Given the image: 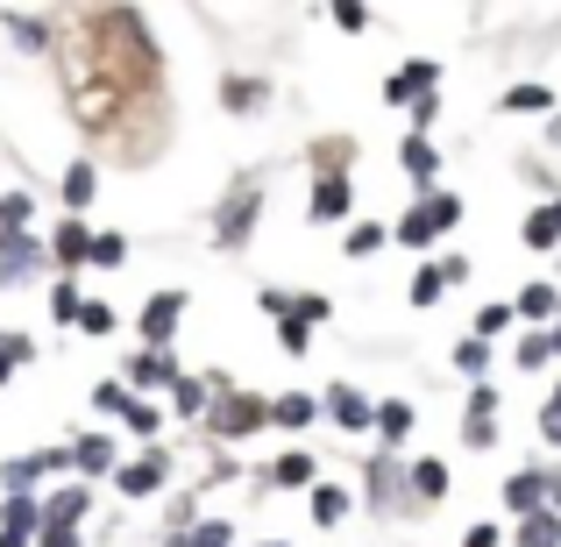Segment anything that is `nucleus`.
I'll use <instances>...</instances> for the list:
<instances>
[{
	"label": "nucleus",
	"mask_w": 561,
	"mask_h": 547,
	"mask_svg": "<svg viewBox=\"0 0 561 547\" xmlns=\"http://www.w3.org/2000/svg\"><path fill=\"white\" fill-rule=\"evenodd\" d=\"M256 426H271V406H263V398H249V391H234L228 377H214V406H206V434H220V441H249Z\"/></svg>",
	"instance_id": "1"
},
{
	"label": "nucleus",
	"mask_w": 561,
	"mask_h": 547,
	"mask_svg": "<svg viewBox=\"0 0 561 547\" xmlns=\"http://www.w3.org/2000/svg\"><path fill=\"white\" fill-rule=\"evenodd\" d=\"M455 220H462V200H455V192H426L420 206H405V214H398V242H405V249H426V242H440Z\"/></svg>",
	"instance_id": "2"
},
{
	"label": "nucleus",
	"mask_w": 561,
	"mask_h": 547,
	"mask_svg": "<svg viewBox=\"0 0 561 547\" xmlns=\"http://www.w3.org/2000/svg\"><path fill=\"white\" fill-rule=\"evenodd\" d=\"M256 214H263V185L256 179H234V192L220 200V214H214V242L220 249H242L249 235H256Z\"/></svg>",
	"instance_id": "3"
},
{
	"label": "nucleus",
	"mask_w": 561,
	"mask_h": 547,
	"mask_svg": "<svg viewBox=\"0 0 561 547\" xmlns=\"http://www.w3.org/2000/svg\"><path fill=\"white\" fill-rule=\"evenodd\" d=\"M363 483H370V505L383 512V520H391V512H420V505H412V469H398V455H391V448H377V455H370Z\"/></svg>",
	"instance_id": "4"
},
{
	"label": "nucleus",
	"mask_w": 561,
	"mask_h": 547,
	"mask_svg": "<svg viewBox=\"0 0 561 547\" xmlns=\"http://www.w3.org/2000/svg\"><path fill=\"white\" fill-rule=\"evenodd\" d=\"M164 477H171V448H150V455H136V463L114 469V491H122V498H157Z\"/></svg>",
	"instance_id": "5"
},
{
	"label": "nucleus",
	"mask_w": 561,
	"mask_h": 547,
	"mask_svg": "<svg viewBox=\"0 0 561 547\" xmlns=\"http://www.w3.org/2000/svg\"><path fill=\"white\" fill-rule=\"evenodd\" d=\"M179 320H185V292H150V306H142V349L164 356L171 334H179Z\"/></svg>",
	"instance_id": "6"
},
{
	"label": "nucleus",
	"mask_w": 561,
	"mask_h": 547,
	"mask_svg": "<svg viewBox=\"0 0 561 547\" xmlns=\"http://www.w3.org/2000/svg\"><path fill=\"white\" fill-rule=\"evenodd\" d=\"M320 412H328L334 426H348V434H377V406H370V391H356V384H334V391L320 398Z\"/></svg>",
	"instance_id": "7"
},
{
	"label": "nucleus",
	"mask_w": 561,
	"mask_h": 547,
	"mask_svg": "<svg viewBox=\"0 0 561 547\" xmlns=\"http://www.w3.org/2000/svg\"><path fill=\"white\" fill-rule=\"evenodd\" d=\"M43 257H50V249H43L36 235H8L0 228V285H28V277L43 271Z\"/></svg>",
	"instance_id": "8"
},
{
	"label": "nucleus",
	"mask_w": 561,
	"mask_h": 547,
	"mask_svg": "<svg viewBox=\"0 0 561 547\" xmlns=\"http://www.w3.org/2000/svg\"><path fill=\"white\" fill-rule=\"evenodd\" d=\"M548 498H554V469H512L505 477V505L519 512V520L548 512Z\"/></svg>",
	"instance_id": "9"
},
{
	"label": "nucleus",
	"mask_w": 561,
	"mask_h": 547,
	"mask_svg": "<svg viewBox=\"0 0 561 547\" xmlns=\"http://www.w3.org/2000/svg\"><path fill=\"white\" fill-rule=\"evenodd\" d=\"M469 263L462 257H440V263H420V277H412V306H440L448 299V285H462Z\"/></svg>",
	"instance_id": "10"
},
{
	"label": "nucleus",
	"mask_w": 561,
	"mask_h": 547,
	"mask_svg": "<svg viewBox=\"0 0 561 547\" xmlns=\"http://www.w3.org/2000/svg\"><path fill=\"white\" fill-rule=\"evenodd\" d=\"M348 206H356L348 171H320V179H313V220H320V228H334V220H348Z\"/></svg>",
	"instance_id": "11"
},
{
	"label": "nucleus",
	"mask_w": 561,
	"mask_h": 547,
	"mask_svg": "<svg viewBox=\"0 0 561 547\" xmlns=\"http://www.w3.org/2000/svg\"><path fill=\"white\" fill-rule=\"evenodd\" d=\"M434 86H440L434 65H405V71L383 79V100H391V107H420V100H434Z\"/></svg>",
	"instance_id": "12"
},
{
	"label": "nucleus",
	"mask_w": 561,
	"mask_h": 547,
	"mask_svg": "<svg viewBox=\"0 0 561 547\" xmlns=\"http://www.w3.org/2000/svg\"><path fill=\"white\" fill-rule=\"evenodd\" d=\"M85 512H93V491H85V483H65V491L43 498V526H65V534H79Z\"/></svg>",
	"instance_id": "13"
},
{
	"label": "nucleus",
	"mask_w": 561,
	"mask_h": 547,
	"mask_svg": "<svg viewBox=\"0 0 561 547\" xmlns=\"http://www.w3.org/2000/svg\"><path fill=\"white\" fill-rule=\"evenodd\" d=\"M50 257L65 263V271H85V263H93V228H85V220H57Z\"/></svg>",
	"instance_id": "14"
},
{
	"label": "nucleus",
	"mask_w": 561,
	"mask_h": 547,
	"mask_svg": "<svg viewBox=\"0 0 561 547\" xmlns=\"http://www.w3.org/2000/svg\"><path fill=\"white\" fill-rule=\"evenodd\" d=\"M0 534H22V540H36V534H43V498H28V491H8V505H0Z\"/></svg>",
	"instance_id": "15"
},
{
	"label": "nucleus",
	"mask_w": 561,
	"mask_h": 547,
	"mask_svg": "<svg viewBox=\"0 0 561 547\" xmlns=\"http://www.w3.org/2000/svg\"><path fill=\"white\" fill-rule=\"evenodd\" d=\"M512 314H519V320H540V334H548L554 320H561V292L554 285H526L519 299H512Z\"/></svg>",
	"instance_id": "16"
},
{
	"label": "nucleus",
	"mask_w": 561,
	"mask_h": 547,
	"mask_svg": "<svg viewBox=\"0 0 561 547\" xmlns=\"http://www.w3.org/2000/svg\"><path fill=\"white\" fill-rule=\"evenodd\" d=\"M171 406L185 412V420H206V406H214V377H171Z\"/></svg>",
	"instance_id": "17"
},
{
	"label": "nucleus",
	"mask_w": 561,
	"mask_h": 547,
	"mask_svg": "<svg viewBox=\"0 0 561 547\" xmlns=\"http://www.w3.org/2000/svg\"><path fill=\"white\" fill-rule=\"evenodd\" d=\"M398 164H405V179H412V185H434V171H440V150H434L426 136H405Z\"/></svg>",
	"instance_id": "18"
},
{
	"label": "nucleus",
	"mask_w": 561,
	"mask_h": 547,
	"mask_svg": "<svg viewBox=\"0 0 561 547\" xmlns=\"http://www.w3.org/2000/svg\"><path fill=\"white\" fill-rule=\"evenodd\" d=\"M171 377H179V363L157 356V349H142V356L128 363V384H142V391H171Z\"/></svg>",
	"instance_id": "19"
},
{
	"label": "nucleus",
	"mask_w": 561,
	"mask_h": 547,
	"mask_svg": "<svg viewBox=\"0 0 561 547\" xmlns=\"http://www.w3.org/2000/svg\"><path fill=\"white\" fill-rule=\"evenodd\" d=\"M320 420V398H306V391H285V398H271V426H313Z\"/></svg>",
	"instance_id": "20"
},
{
	"label": "nucleus",
	"mask_w": 561,
	"mask_h": 547,
	"mask_svg": "<svg viewBox=\"0 0 561 547\" xmlns=\"http://www.w3.org/2000/svg\"><path fill=\"white\" fill-rule=\"evenodd\" d=\"M71 463H79L85 477H107V469H122V463H114V441H107V434H85V441H71Z\"/></svg>",
	"instance_id": "21"
},
{
	"label": "nucleus",
	"mask_w": 561,
	"mask_h": 547,
	"mask_svg": "<svg viewBox=\"0 0 561 547\" xmlns=\"http://www.w3.org/2000/svg\"><path fill=\"white\" fill-rule=\"evenodd\" d=\"M271 483H277V491H306V483H313V455H306V448L277 455V463H271Z\"/></svg>",
	"instance_id": "22"
},
{
	"label": "nucleus",
	"mask_w": 561,
	"mask_h": 547,
	"mask_svg": "<svg viewBox=\"0 0 561 547\" xmlns=\"http://www.w3.org/2000/svg\"><path fill=\"white\" fill-rule=\"evenodd\" d=\"M448 498V469L440 463H412V505H440Z\"/></svg>",
	"instance_id": "23"
},
{
	"label": "nucleus",
	"mask_w": 561,
	"mask_h": 547,
	"mask_svg": "<svg viewBox=\"0 0 561 547\" xmlns=\"http://www.w3.org/2000/svg\"><path fill=\"white\" fill-rule=\"evenodd\" d=\"M220 100H228L234 114H256L263 100H271V86H263V79H220Z\"/></svg>",
	"instance_id": "24"
},
{
	"label": "nucleus",
	"mask_w": 561,
	"mask_h": 547,
	"mask_svg": "<svg viewBox=\"0 0 561 547\" xmlns=\"http://www.w3.org/2000/svg\"><path fill=\"white\" fill-rule=\"evenodd\" d=\"M306 512H313V526H342L348 491H342V483H313V505H306Z\"/></svg>",
	"instance_id": "25"
},
{
	"label": "nucleus",
	"mask_w": 561,
	"mask_h": 547,
	"mask_svg": "<svg viewBox=\"0 0 561 547\" xmlns=\"http://www.w3.org/2000/svg\"><path fill=\"white\" fill-rule=\"evenodd\" d=\"M93 192H100V171L93 164H71L65 171V206H71V214H85V206H93Z\"/></svg>",
	"instance_id": "26"
},
{
	"label": "nucleus",
	"mask_w": 561,
	"mask_h": 547,
	"mask_svg": "<svg viewBox=\"0 0 561 547\" xmlns=\"http://www.w3.org/2000/svg\"><path fill=\"white\" fill-rule=\"evenodd\" d=\"M377 434L391 441V448L412 434V406H405V398H383V406H377Z\"/></svg>",
	"instance_id": "27"
},
{
	"label": "nucleus",
	"mask_w": 561,
	"mask_h": 547,
	"mask_svg": "<svg viewBox=\"0 0 561 547\" xmlns=\"http://www.w3.org/2000/svg\"><path fill=\"white\" fill-rule=\"evenodd\" d=\"M519 547H561V512H534V520H519Z\"/></svg>",
	"instance_id": "28"
},
{
	"label": "nucleus",
	"mask_w": 561,
	"mask_h": 547,
	"mask_svg": "<svg viewBox=\"0 0 561 547\" xmlns=\"http://www.w3.org/2000/svg\"><path fill=\"white\" fill-rule=\"evenodd\" d=\"M526 242H534V249H554L561 242V200H548L534 220H526Z\"/></svg>",
	"instance_id": "29"
},
{
	"label": "nucleus",
	"mask_w": 561,
	"mask_h": 547,
	"mask_svg": "<svg viewBox=\"0 0 561 547\" xmlns=\"http://www.w3.org/2000/svg\"><path fill=\"white\" fill-rule=\"evenodd\" d=\"M93 406L107 412V420H128V412H136V398H128L122 377H107V384H93Z\"/></svg>",
	"instance_id": "30"
},
{
	"label": "nucleus",
	"mask_w": 561,
	"mask_h": 547,
	"mask_svg": "<svg viewBox=\"0 0 561 547\" xmlns=\"http://www.w3.org/2000/svg\"><path fill=\"white\" fill-rule=\"evenodd\" d=\"M455 369L483 384V369H491V342H483V334H469V342H455Z\"/></svg>",
	"instance_id": "31"
},
{
	"label": "nucleus",
	"mask_w": 561,
	"mask_h": 547,
	"mask_svg": "<svg viewBox=\"0 0 561 547\" xmlns=\"http://www.w3.org/2000/svg\"><path fill=\"white\" fill-rule=\"evenodd\" d=\"M28 214H36L28 192H0V228H8V235H28Z\"/></svg>",
	"instance_id": "32"
},
{
	"label": "nucleus",
	"mask_w": 561,
	"mask_h": 547,
	"mask_svg": "<svg viewBox=\"0 0 561 547\" xmlns=\"http://www.w3.org/2000/svg\"><path fill=\"white\" fill-rule=\"evenodd\" d=\"M548 107H554L548 86H512L505 93V114H548Z\"/></svg>",
	"instance_id": "33"
},
{
	"label": "nucleus",
	"mask_w": 561,
	"mask_h": 547,
	"mask_svg": "<svg viewBox=\"0 0 561 547\" xmlns=\"http://www.w3.org/2000/svg\"><path fill=\"white\" fill-rule=\"evenodd\" d=\"M79 314H85L79 285H71V277H57V285H50V320H71V328H79Z\"/></svg>",
	"instance_id": "34"
},
{
	"label": "nucleus",
	"mask_w": 561,
	"mask_h": 547,
	"mask_svg": "<svg viewBox=\"0 0 561 547\" xmlns=\"http://www.w3.org/2000/svg\"><path fill=\"white\" fill-rule=\"evenodd\" d=\"M277 349H285V356H306V349H313V328H306L299 314H291V320H277Z\"/></svg>",
	"instance_id": "35"
},
{
	"label": "nucleus",
	"mask_w": 561,
	"mask_h": 547,
	"mask_svg": "<svg viewBox=\"0 0 561 547\" xmlns=\"http://www.w3.org/2000/svg\"><path fill=\"white\" fill-rule=\"evenodd\" d=\"M36 477H50V469H43V455H22V463H8V469H0V483H8V491H28Z\"/></svg>",
	"instance_id": "36"
},
{
	"label": "nucleus",
	"mask_w": 561,
	"mask_h": 547,
	"mask_svg": "<svg viewBox=\"0 0 561 547\" xmlns=\"http://www.w3.org/2000/svg\"><path fill=\"white\" fill-rule=\"evenodd\" d=\"M512 363H519V369H548V363H554V349H548V334H526V342H519V349H512Z\"/></svg>",
	"instance_id": "37"
},
{
	"label": "nucleus",
	"mask_w": 561,
	"mask_h": 547,
	"mask_svg": "<svg viewBox=\"0 0 561 547\" xmlns=\"http://www.w3.org/2000/svg\"><path fill=\"white\" fill-rule=\"evenodd\" d=\"M122 257H128V242H122V235H93V271H114Z\"/></svg>",
	"instance_id": "38"
},
{
	"label": "nucleus",
	"mask_w": 561,
	"mask_h": 547,
	"mask_svg": "<svg viewBox=\"0 0 561 547\" xmlns=\"http://www.w3.org/2000/svg\"><path fill=\"white\" fill-rule=\"evenodd\" d=\"M8 29H14V36L28 43V50H43V43H50V29H43L36 14H8Z\"/></svg>",
	"instance_id": "39"
},
{
	"label": "nucleus",
	"mask_w": 561,
	"mask_h": 547,
	"mask_svg": "<svg viewBox=\"0 0 561 547\" xmlns=\"http://www.w3.org/2000/svg\"><path fill=\"white\" fill-rule=\"evenodd\" d=\"M512 320H519V314H512V306H483V314H477V334H483V342H491V334H505Z\"/></svg>",
	"instance_id": "40"
},
{
	"label": "nucleus",
	"mask_w": 561,
	"mask_h": 547,
	"mask_svg": "<svg viewBox=\"0 0 561 547\" xmlns=\"http://www.w3.org/2000/svg\"><path fill=\"white\" fill-rule=\"evenodd\" d=\"M179 547H234V534H228L220 520H199V534H192V540H179Z\"/></svg>",
	"instance_id": "41"
},
{
	"label": "nucleus",
	"mask_w": 561,
	"mask_h": 547,
	"mask_svg": "<svg viewBox=\"0 0 561 547\" xmlns=\"http://www.w3.org/2000/svg\"><path fill=\"white\" fill-rule=\"evenodd\" d=\"M128 434H157V426H164V412H157V406H142V398H136V412H128Z\"/></svg>",
	"instance_id": "42"
},
{
	"label": "nucleus",
	"mask_w": 561,
	"mask_h": 547,
	"mask_svg": "<svg viewBox=\"0 0 561 547\" xmlns=\"http://www.w3.org/2000/svg\"><path fill=\"white\" fill-rule=\"evenodd\" d=\"M79 328H85V334H114V306H93V299H85Z\"/></svg>",
	"instance_id": "43"
},
{
	"label": "nucleus",
	"mask_w": 561,
	"mask_h": 547,
	"mask_svg": "<svg viewBox=\"0 0 561 547\" xmlns=\"http://www.w3.org/2000/svg\"><path fill=\"white\" fill-rule=\"evenodd\" d=\"M377 249H383V228H356V235H348V257H377Z\"/></svg>",
	"instance_id": "44"
},
{
	"label": "nucleus",
	"mask_w": 561,
	"mask_h": 547,
	"mask_svg": "<svg viewBox=\"0 0 561 547\" xmlns=\"http://www.w3.org/2000/svg\"><path fill=\"white\" fill-rule=\"evenodd\" d=\"M256 306H263V314H271V320H291V299H285V292H277V285H263V292H256Z\"/></svg>",
	"instance_id": "45"
},
{
	"label": "nucleus",
	"mask_w": 561,
	"mask_h": 547,
	"mask_svg": "<svg viewBox=\"0 0 561 547\" xmlns=\"http://www.w3.org/2000/svg\"><path fill=\"white\" fill-rule=\"evenodd\" d=\"M469 412H477V420H491V412H497V384H477V391H469Z\"/></svg>",
	"instance_id": "46"
},
{
	"label": "nucleus",
	"mask_w": 561,
	"mask_h": 547,
	"mask_svg": "<svg viewBox=\"0 0 561 547\" xmlns=\"http://www.w3.org/2000/svg\"><path fill=\"white\" fill-rule=\"evenodd\" d=\"M462 441H469V448H491V420H477V412H469V420H462Z\"/></svg>",
	"instance_id": "47"
},
{
	"label": "nucleus",
	"mask_w": 561,
	"mask_h": 547,
	"mask_svg": "<svg viewBox=\"0 0 561 547\" xmlns=\"http://www.w3.org/2000/svg\"><path fill=\"white\" fill-rule=\"evenodd\" d=\"M291 314H299L306 328H320V320H328V299H291Z\"/></svg>",
	"instance_id": "48"
},
{
	"label": "nucleus",
	"mask_w": 561,
	"mask_h": 547,
	"mask_svg": "<svg viewBox=\"0 0 561 547\" xmlns=\"http://www.w3.org/2000/svg\"><path fill=\"white\" fill-rule=\"evenodd\" d=\"M36 540H43V547H79V534H65V526H43Z\"/></svg>",
	"instance_id": "49"
},
{
	"label": "nucleus",
	"mask_w": 561,
	"mask_h": 547,
	"mask_svg": "<svg viewBox=\"0 0 561 547\" xmlns=\"http://www.w3.org/2000/svg\"><path fill=\"white\" fill-rule=\"evenodd\" d=\"M462 547H497V526H469V540Z\"/></svg>",
	"instance_id": "50"
},
{
	"label": "nucleus",
	"mask_w": 561,
	"mask_h": 547,
	"mask_svg": "<svg viewBox=\"0 0 561 547\" xmlns=\"http://www.w3.org/2000/svg\"><path fill=\"white\" fill-rule=\"evenodd\" d=\"M548 349H554V363H561V320H554V328H548Z\"/></svg>",
	"instance_id": "51"
},
{
	"label": "nucleus",
	"mask_w": 561,
	"mask_h": 547,
	"mask_svg": "<svg viewBox=\"0 0 561 547\" xmlns=\"http://www.w3.org/2000/svg\"><path fill=\"white\" fill-rule=\"evenodd\" d=\"M14 377V356H8V349H0V384H8Z\"/></svg>",
	"instance_id": "52"
},
{
	"label": "nucleus",
	"mask_w": 561,
	"mask_h": 547,
	"mask_svg": "<svg viewBox=\"0 0 561 547\" xmlns=\"http://www.w3.org/2000/svg\"><path fill=\"white\" fill-rule=\"evenodd\" d=\"M548 143H561V114H548Z\"/></svg>",
	"instance_id": "53"
},
{
	"label": "nucleus",
	"mask_w": 561,
	"mask_h": 547,
	"mask_svg": "<svg viewBox=\"0 0 561 547\" xmlns=\"http://www.w3.org/2000/svg\"><path fill=\"white\" fill-rule=\"evenodd\" d=\"M548 512H561V469H554V498H548Z\"/></svg>",
	"instance_id": "54"
},
{
	"label": "nucleus",
	"mask_w": 561,
	"mask_h": 547,
	"mask_svg": "<svg viewBox=\"0 0 561 547\" xmlns=\"http://www.w3.org/2000/svg\"><path fill=\"white\" fill-rule=\"evenodd\" d=\"M0 547H28V540H22V534H0Z\"/></svg>",
	"instance_id": "55"
},
{
	"label": "nucleus",
	"mask_w": 561,
	"mask_h": 547,
	"mask_svg": "<svg viewBox=\"0 0 561 547\" xmlns=\"http://www.w3.org/2000/svg\"><path fill=\"white\" fill-rule=\"evenodd\" d=\"M548 406H554V412H561V384H554V398H548Z\"/></svg>",
	"instance_id": "56"
},
{
	"label": "nucleus",
	"mask_w": 561,
	"mask_h": 547,
	"mask_svg": "<svg viewBox=\"0 0 561 547\" xmlns=\"http://www.w3.org/2000/svg\"><path fill=\"white\" fill-rule=\"evenodd\" d=\"M263 547H291V540H263Z\"/></svg>",
	"instance_id": "57"
}]
</instances>
